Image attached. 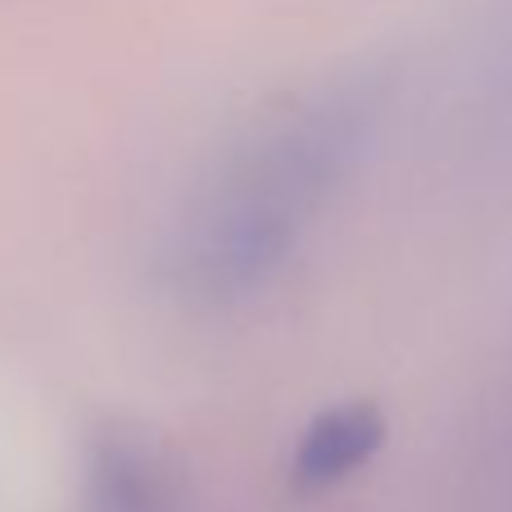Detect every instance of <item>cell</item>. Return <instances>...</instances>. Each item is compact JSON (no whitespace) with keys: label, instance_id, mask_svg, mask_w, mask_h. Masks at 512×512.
<instances>
[{"label":"cell","instance_id":"cell-1","mask_svg":"<svg viewBox=\"0 0 512 512\" xmlns=\"http://www.w3.org/2000/svg\"><path fill=\"white\" fill-rule=\"evenodd\" d=\"M363 123V100L322 96L254 132L182 223L173 259L182 290L236 300L259 286L349 168Z\"/></svg>","mask_w":512,"mask_h":512},{"label":"cell","instance_id":"cell-2","mask_svg":"<svg viewBox=\"0 0 512 512\" xmlns=\"http://www.w3.org/2000/svg\"><path fill=\"white\" fill-rule=\"evenodd\" d=\"M386 440V417L372 404H345L327 408L318 422L304 431L300 454H295V485L300 490H327L340 485L345 476H354L368 463Z\"/></svg>","mask_w":512,"mask_h":512},{"label":"cell","instance_id":"cell-3","mask_svg":"<svg viewBox=\"0 0 512 512\" xmlns=\"http://www.w3.org/2000/svg\"><path fill=\"white\" fill-rule=\"evenodd\" d=\"M91 512H173V490L145 449L109 440L91 467Z\"/></svg>","mask_w":512,"mask_h":512}]
</instances>
